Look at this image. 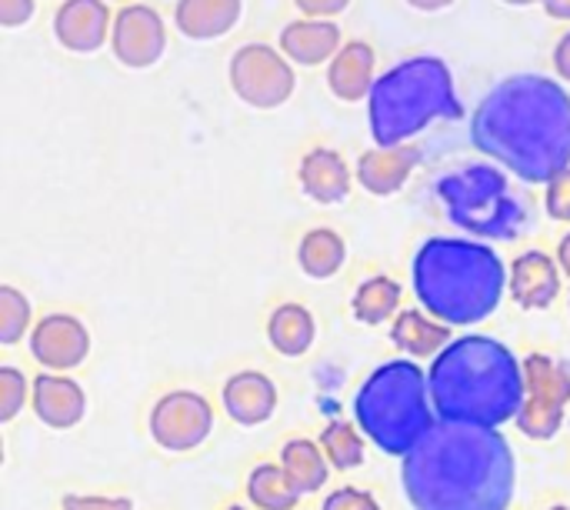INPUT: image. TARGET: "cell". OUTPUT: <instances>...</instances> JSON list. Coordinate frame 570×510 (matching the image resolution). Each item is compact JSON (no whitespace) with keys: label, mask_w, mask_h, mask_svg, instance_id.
Returning <instances> with one entry per match:
<instances>
[{"label":"cell","mask_w":570,"mask_h":510,"mask_svg":"<svg viewBox=\"0 0 570 510\" xmlns=\"http://www.w3.org/2000/svg\"><path fill=\"white\" fill-rule=\"evenodd\" d=\"M83 411H87V398L77 381L60 374H40L33 381V414L47 428L70 431L73 424L83 421Z\"/></svg>","instance_id":"20"},{"label":"cell","mask_w":570,"mask_h":510,"mask_svg":"<svg viewBox=\"0 0 570 510\" xmlns=\"http://www.w3.org/2000/svg\"><path fill=\"white\" fill-rule=\"evenodd\" d=\"M63 510H134L124 498H63Z\"/></svg>","instance_id":"34"},{"label":"cell","mask_w":570,"mask_h":510,"mask_svg":"<svg viewBox=\"0 0 570 510\" xmlns=\"http://www.w3.org/2000/svg\"><path fill=\"white\" fill-rule=\"evenodd\" d=\"M227 510H244V508H227Z\"/></svg>","instance_id":"42"},{"label":"cell","mask_w":570,"mask_h":510,"mask_svg":"<svg viewBox=\"0 0 570 510\" xmlns=\"http://www.w3.org/2000/svg\"><path fill=\"white\" fill-rule=\"evenodd\" d=\"M53 40L67 53H97L110 47L114 10L110 0H60L53 10Z\"/></svg>","instance_id":"11"},{"label":"cell","mask_w":570,"mask_h":510,"mask_svg":"<svg viewBox=\"0 0 570 510\" xmlns=\"http://www.w3.org/2000/svg\"><path fill=\"white\" fill-rule=\"evenodd\" d=\"M357 428L391 458H407L438 424L431 384L414 361L381 364L354 398Z\"/></svg>","instance_id":"5"},{"label":"cell","mask_w":570,"mask_h":510,"mask_svg":"<svg viewBox=\"0 0 570 510\" xmlns=\"http://www.w3.org/2000/svg\"><path fill=\"white\" fill-rule=\"evenodd\" d=\"M37 13V0H0V27L17 30L27 27Z\"/></svg>","instance_id":"32"},{"label":"cell","mask_w":570,"mask_h":510,"mask_svg":"<svg viewBox=\"0 0 570 510\" xmlns=\"http://www.w3.org/2000/svg\"><path fill=\"white\" fill-rule=\"evenodd\" d=\"M551 510H570V508H551Z\"/></svg>","instance_id":"41"},{"label":"cell","mask_w":570,"mask_h":510,"mask_svg":"<svg viewBox=\"0 0 570 510\" xmlns=\"http://www.w3.org/2000/svg\"><path fill=\"white\" fill-rule=\"evenodd\" d=\"M227 84L234 97L254 110H281L297 90V67L277 43H240L227 60Z\"/></svg>","instance_id":"7"},{"label":"cell","mask_w":570,"mask_h":510,"mask_svg":"<svg viewBox=\"0 0 570 510\" xmlns=\"http://www.w3.org/2000/svg\"><path fill=\"white\" fill-rule=\"evenodd\" d=\"M404 3L417 13H441V10H451L458 0H404Z\"/></svg>","instance_id":"36"},{"label":"cell","mask_w":570,"mask_h":510,"mask_svg":"<svg viewBox=\"0 0 570 510\" xmlns=\"http://www.w3.org/2000/svg\"><path fill=\"white\" fill-rule=\"evenodd\" d=\"M417 164H421V150H417L414 144L374 147V150L361 154L354 177H357V184H361L367 194H374V197H391V194H397V190L411 180V174H414Z\"/></svg>","instance_id":"16"},{"label":"cell","mask_w":570,"mask_h":510,"mask_svg":"<svg viewBox=\"0 0 570 510\" xmlns=\"http://www.w3.org/2000/svg\"><path fill=\"white\" fill-rule=\"evenodd\" d=\"M114 3H120V7H124V3H140V0H114Z\"/></svg>","instance_id":"40"},{"label":"cell","mask_w":570,"mask_h":510,"mask_svg":"<svg viewBox=\"0 0 570 510\" xmlns=\"http://www.w3.org/2000/svg\"><path fill=\"white\" fill-rule=\"evenodd\" d=\"M327 90L344 104H361L377 87V50L374 43L351 37L327 63Z\"/></svg>","instance_id":"14"},{"label":"cell","mask_w":570,"mask_h":510,"mask_svg":"<svg viewBox=\"0 0 570 510\" xmlns=\"http://www.w3.org/2000/svg\"><path fill=\"white\" fill-rule=\"evenodd\" d=\"M524 377H528V398L518 414V428L524 438L534 441H551L570 404V374L548 354H531L524 361Z\"/></svg>","instance_id":"8"},{"label":"cell","mask_w":570,"mask_h":510,"mask_svg":"<svg viewBox=\"0 0 570 510\" xmlns=\"http://www.w3.org/2000/svg\"><path fill=\"white\" fill-rule=\"evenodd\" d=\"M314 317L304 304H281L267 321L271 347L284 357H301L314 347Z\"/></svg>","instance_id":"23"},{"label":"cell","mask_w":570,"mask_h":510,"mask_svg":"<svg viewBox=\"0 0 570 510\" xmlns=\"http://www.w3.org/2000/svg\"><path fill=\"white\" fill-rule=\"evenodd\" d=\"M428 384L438 421L478 428L518 421L528 398L524 364L508 344L481 334L451 341V347L434 357Z\"/></svg>","instance_id":"3"},{"label":"cell","mask_w":570,"mask_h":510,"mask_svg":"<svg viewBox=\"0 0 570 510\" xmlns=\"http://www.w3.org/2000/svg\"><path fill=\"white\" fill-rule=\"evenodd\" d=\"M324 510H381V504H377L374 494H367V491L341 488V491H334V494L324 501Z\"/></svg>","instance_id":"31"},{"label":"cell","mask_w":570,"mask_h":510,"mask_svg":"<svg viewBox=\"0 0 570 510\" xmlns=\"http://www.w3.org/2000/svg\"><path fill=\"white\" fill-rule=\"evenodd\" d=\"M210 431H214V411L194 391H170L150 411V438L164 451L174 454L194 451L210 438Z\"/></svg>","instance_id":"10"},{"label":"cell","mask_w":570,"mask_h":510,"mask_svg":"<svg viewBox=\"0 0 570 510\" xmlns=\"http://www.w3.org/2000/svg\"><path fill=\"white\" fill-rule=\"evenodd\" d=\"M474 144L518 177L548 184L570 167V97L548 80H511L478 110Z\"/></svg>","instance_id":"2"},{"label":"cell","mask_w":570,"mask_h":510,"mask_svg":"<svg viewBox=\"0 0 570 510\" xmlns=\"http://www.w3.org/2000/svg\"><path fill=\"white\" fill-rule=\"evenodd\" d=\"M30 354L37 357V364L50 367V371H70L80 367L83 357L90 354V334L87 327L70 317V314H50L43 317L33 334H30Z\"/></svg>","instance_id":"12"},{"label":"cell","mask_w":570,"mask_h":510,"mask_svg":"<svg viewBox=\"0 0 570 510\" xmlns=\"http://www.w3.org/2000/svg\"><path fill=\"white\" fill-rule=\"evenodd\" d=\"M558 264H561V271L570 277V234H564V241L558 247Z\"/></svg>","instance_id":"38"},{"label":"cell","mask_w":570,"mask_h":510,"mask_svg":"<svg viewBox=\"0 0 570 510\" xmlns=\"http://www.w3.org/2000/svg\"><path fill=\"white\" fill-rule=\"evenodd\" d=\"M321 451L331 461V468H337V471H354V468L364 464V438L347 421H334V424L324 428Z\"/></svg>","instance_id":"27"},{"label":"cell","mask_w":570,"mask_h":510,"mask_svg":"<svg viewBox=\"0 0 570 510\" xmlns=\"http://www.w3.org/2000/svg\"><path fill=\"white\" fill-rule=\"evenodd\" d=\"M541 7L551 20H568L570 23V0H544Z\"/></svg>","instance_id":"37"},{"label":"cell","mask_w":570,"mask_h":510,"mask_svg":"<svg viewBox=\"0 0 570 510\" xmlns=\"http://www.w3.org/2000/svg\"><path fill=\"white\" fill-rule=\"evenodd\" d=\"M244 17V0H177L174 27L194 43H210L227 37Z\"/></svg>","instance_id":"18"},{"label":"cell","mask_w":570,"mask_h":510,"mask_svg":"<svg viewBox=\"0 0 570 510\" xmlns=\"http://www.w3.org/2000/svg\"><path fill=\"white\" fill-rule=\"evenodd\" d=\"M511 297L524 311H544L561 294V264L544 251H528L511 264Z\"/></svg>","instance_id":"17"},{"label":"cell","mask_w":570,"mask_h":510,"mask_svg":"<svg viewBox=\"0 0 570 510\" xmlns=\"http://www.w3.org/2000/svg\"><path fill=\"white\" fill-rule=\"evenodd\" d=\"M347 261V244L331 227H314L297 244V264L314 281H331Z\"/></svg>","instance_id":"22"},{"label":"cell","mask_w":570,"mask_h":510,"mask_svg":"<svg viewBox=\"0 0 570 510\" xmlns=\"http://www.w3.org/2000/svg\"><path fill=\"white\" fill-rule=\"evenodd\" d=\"M551 63H554V73L570 84V30L568 33H561V40L554 43V57H551Z\"/></svg>","instance_id":"35"},{"label":"cell","mask_w":570,"mask_h":510,"mask_svg":"<svg viewBox=\"0 0 570 510\" xmlns=\"http://www.w3.org/2000/svg\"><path fill=\"white\" fill-rule=\"evenodd\" d=\"M224 411L230 414V421L244 424V428H257L264 421H271V414L277 411V384L267 374L257 371H240L224 384Z\"/></svg>","instance_id":"19"},{"label":"cell","mask_w":570,"mask_h":510,"mask_svg":"<svg viewBox=\"0 0 570 510\" xmlns=\"http://www.w3.org/2000/svg\"><path fill=\"white\" fill-rule=\"evenodd\" d=\"M247 498L254 501L257 510H294V504L301 501V494L291 488V481L284 478L281 468L274 464H261L250 471L247 478Z\"/></svg>","instance_id":"26"},{"label":"cell","mask_w":570,"mask_h":510,"mask_svg":"<svg viewBox=\"0 0 570 510\" xmlns=\"http://www.w3.org/2000/svg\"><path fill=\"white\" fill-rule=\"evenodd\" d=\"M354 0H294L301 17H314V20H337Z\"/></svg>","instance_id":"33"},{"label":"cell","mask_w":570,"mask_h":510,"mask_svg":"<svg viewBox=\"0 0 570 510\" xmlns=\"http://www.w3.org/2000/svg\"><path fill=\"white\" fill-rule=\"evenodd\" d=\"M277 47L294 67H327L344 47V30L337 20L297 17L281 27Z\"/></svg>","instance_id":"13"},{"label":"cell","mask_w":570,"mask_h":510,"mask_svg":"<svg viewBox=\"0 0 570 510\" xmlns=\"http://www.w3.org/2000/svg\"><path fill=\"white\" fill-rule=\"evenodd\" d=\"M351 307H354V317L361 321V324H384V321H391L394 314H397V307H401V284L397 281H391V277H384V274H374V277H367L357 291H354V301H351Z\"/></svg>","instance_id":"25"},{"label":"cell","mask_w":570,"mask_h":510,"mask_svg":"<svg viewBox=\"0 0 570 510\" xmlns=\"http://www.w3.org/2000/svg\"><path fill=\"white\" fill-rule=\"evenodd\" d=\"M354 180L357 177L351 174L347 160L334 147H314L297 164V184H301V190L314 204H324V207L347 200Z\"/></svg>","instance_id":"15"},{"label":"cell","mask_w":570,"mask_h":510,"mask_svg":"<svg viewBox=\"0 0 570 510\" xmlns=\"http://www.w3.org/2000/svg\"><path fill=\"white\" fill-rule=\"evenodd\" d=\"M27 401V381L17 367H0V421H13Z\"/></svg>","instance_id":"29"},{"label":"cell","mask_w":570,"mask_h":510,"mask_svg":"<svg viewBox=\"0 0 570 510\" xmlns=\"http://www.w3.org/2000/svg\"><path fill=\"white\" fill-rule=\"evenodd\" d=\"M327 458L321 451V444L314 441H287L284 451H281V471L284 478L291 481V488L297 494H314L327 484L331 471H327Z\"/></svg>","instance_id":"24"},{"label":"cell","mask_w":570,"mask_h":510,"mask_svg":"<svg viewBox=\"0 0 570 510\" xmlns=\"http://www.w3.org/2000/svg\"><path fill=\"white\" fill-rule=\"evenodd\" d=\"M508 7H534V3H544V0H501Z\"/></svg>","instance_id":"39"},{"label":"cell","mask_w":570,"mask_h":510,"mask_svg":"<svg viewBox=\"0 0 570 510\" xmlns=\"http://www.w3.org/2000/svg\"><path fill=\"white\" fill-rule=\"evenodd\" d=\"M414 294L434 321L468 327L498 311L504 264L484 244L434 237L414 257Z\"/></svg>","instance_id":"4"},{"label":"cell","mask_w":570,"mask_h":510,"mask_svg":"<svg viewBox=\"0 0 570 510\" xmlns=\"http://www.w3.org/2000/svg\"><path fill=\"white\" fill-rule=\"evenodd\" d=\"M544 207L551 220L570 224V167H564L561 174H554L544 187Z\"/></svg>","instance_id":"30"},{"label":"cell","mask_w":570,"mask_h":510,"mask_svg":"<svg viewBox=\"0 0 570 510\" xmlns=\"http://www.w3.org/2000/svg\"><path fill=\"white\" fill-rule=\"evenodd\" d=\"M110 53L127 70H147L167 53V20L150 3H124L114 13Z\"/></svg>","instance_id":"9"},{"label":"cell","mask_w":570,"mask_h":510,"mask_svg":"<svg viewBox=\"0 0 570 510\" xmlns=\"http://www.w3.org/2000/svg\"><path fill=\"white\" fill-rule=\"evenodd\" d=\"M391 341L411 357H438L451 347V327L424 317L421 311H401L391 327Z\"/></svg>","instance_id":"21"},{"label":"cell","mask_w":570,"mask_h":510,"mask_svg":"<svg viewBox=\"0 0 570 510\" xmlns=\"http://www.w3.org/2000/svg\"><path fill=\"white\" fill-rule=\"evenodd\" d=\"M448 114H458V104L444 67L434 60H411L374 87L371 130L381 147H394Z\"/></svg>","instance_id":"6"},{"label":"cell","mask_w":570,"mask_h":510,"mask_svg":"<svg viewBox=\"0 0 570 510\" xmlns=\"http://www.w3.org/2000/svg\"><path fill=\"white\" fill-rule=\"evenodd\" d=\"M401 481L414 510H508L514 451L498 428L438 421L404 458Z\"/></svg>","instance_id":"1"},{"label":"cell","mask_w":570,"mask_h":510,"mask_svg":"<svg viewBox=\"0 0 570 510\" xmlns=\"http://www.w3.org/2000/svg\"><path fill=\"white\" fill-rule=\"evenodd\" d=\"M27 324H30V301L17 287L3 284L0 287V344L7 347L17 344L27 334Z\"/></svg>","instance_id":"28"}]
</instances>
